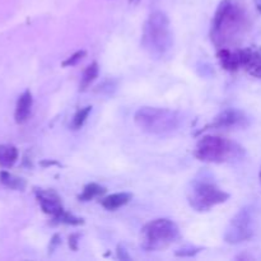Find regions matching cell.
I'll list each match as a JSON object with an SVG mask.
<instances>
[{"label": "cell", "mask_w": 261, "mask_h": 261, "mask_svg": "<svg viewBox=\"0 0 261 261\" xmlns=\"http://www.w3.org/2000/svg\"><path fill=\"white\" fill-rule=\"evenodd\" d=\"M250 25L249 10L241 0H222L212 20V41L219 48L228 47L246 35Z\"/></svg>", "instance_id": "6da1fadb"}, {"label": "cell", "mask_w": 261, "mask_h": 261, "mask_svg": "<svg viewBox=\"0 0 261 261\" xmlns=\"http://www.w3.org/2000/svg\"><path fill=\"white\" fill-rule=\"evenodd\" d=\"M142 45L155 58H162L172 48L173 37L170 19L163 12H153L143 25Z\"/></svg>", "instance_id": "7a4b0ae2"}, {"label": "cell", "mask_w": 261, "mask_h": 261, "mask_svg": "<svg viewBox=\"0 0 261 261\" xmlns=\"http://www.w3.org/2000/svg\"><path fill=\"white\" fill-rule=\"evenodd\" d=\"M134 122L140 130L148 134L163 135L178 129L181 116L175 110L144 106L135 112Z\"/></svg>", "instance_id": "3957f363"}, {"label": "cell", "mask_w": 261, "mask_h": 261, "mask_svg": "<svg viewBox=\"0 0 261 261\" xmlns=\"http://www.w3.org/2000/svg\"><path fill=\"white\" fill-rule=\"evenodd\" d=\"M194 155L203 162L226 163L240 160L244 155V149L226 138L205 135L196 144Z\"/></svg>", "instance_id": "277c9868"}, {"label": "cell", "mask_w": 261, "mask_h": 261, "mask_svg": "<svg viewBox=\"0 0 261 261\" xmlns=\"http://www.w3.org/2000/svg\"><path fill=\"white\" fill-rule=\"evenodd\" d=\"M180 237L177 224L167 218L150 221L142 229V247L148 251L167 249Z\"/></svg>", "instance_id": "5b68a950"}, {"label": "cell", "mask_w": 261, "mask_h": 261, "mask_svg": "<svg viewBox=\"0 0 261 261\" xmlns=\"http://www.w3.org/2000/svg\"><path fill=\"white\" fill-rule=\"evenodd\" d=\"M229 195L208 180H194L188 190L189 204L196 212H209L218 204L228 200Z\"/></svg>", "instance_id": "8992f818"}, {"label": "cell", "mask_w": 261, "mask_h": 261, "mask_svg": "<svg viewBox=\"0 0 261 261\" xmlns=\"http://www.w3.org/2000/svg\"><path fill=\"white\" fill-rule=\"evenodd\" d=\"M254 234V217L250 208H244L232 218L224 232V241L228 244H241Z\"/></svg>", "instance_id": "52a82bcc"}, {"label": "cell", "mask_w": 261, "mask_h": 261, "mask_svg": "<svg viewBox=\"0 0 261 261\" xmlns=\"http://www.w3.org/2000/svg\"><path fill=\"white\" fill-rule=\"evenodd\" d=\"M36 196H37V200L40 203L43 213L53 217L54 222L64 213L63 203H61L60 196H59V194L56 191L37 190L36 191Z\"/></svg>", "instance_id": "ba28073f"}, {"label": "cell", "mask_w": 261, "mask_h": 261, "mask_svg": "<svg viewBox=\"0 0 261 261\" xmlns=\"http://www.w3.org/2000/svg\"><path fill=\"white\" fill-rule=\"evenodd\" d=\"M240 66L244 68L250 75L261 79V47H254L239 50Z\"/></svg>", "instance_id": "9c48e42d"}, {"label": "cell", "mask_w": 261, "mask_h": 261, "mask_svg": "<svg viewBox=\"0 0 261 261\" xmlns=\"http://www.w3.org/2000/svg\"><path fill=\"white\" fill-rule=\"evenodd\" d=\"M249 119L242 111L236 109H227L222 111L212 122V127H246Z\"/></svg>", "instance_id": "30bf717a"}, {"label": "cell", "mask_w": 261, "mask_h": 261, "mask_svg": "<svg viewBox=\"0 0 261 261\" xmlns=\"http://www.w3.org/2000/svg\"><path fill=\"white\" fill-rule=\"evenodd\" d=\"M32 103H33V98H32V93L30 91H25L24 93H22L18 98L17 102V107H15V121L18 124H23L28 120L31 115V109H32Z\"/></svg>", "instance_id": "8fae6325"}, {"label": "cell", "mask_w": 261, "mask_h": 261, "mask_svg": "<svg viewBox=\"0 0 261 261\" xmlns=\"http://www.w3.org/2000/svg\"><path fill=\"white\" fill-rule=\"evenodd\" d=\"M218 59L221 61V65L223 66L226 70L229 71H236L240 69V55L239 50L232 51L228 47H222L218 51Z\"/></svg>", "instance_id": "7c38bea8"}, {"label": "cell", "mask_w": 261, "mask_h": 261, "mask_svg": "<svg viewBox=\"0 0 261 261\" xmlns=\"http://www.w3.org/2000/svg\"><path fill=\"white\" fill-rule=\"evenodd\" d=\"M133 195L129 193H117L112 194V195L106 196L101 200V205L103 206L106 211H116V209L121 208V206L126 205L130 200H132Z\"/></svg>", "instance_id": "4fadbf2b"}, {"label": "cell", "mask_w": 261, "mask_h": 261, "mask_svg": "<svg viewBox=\"0 0 261 261\" xmlns=\"http://www.w3.org/2000/svg\"><path fill=\"white\" fill-rule=\"evenodd\" d=\"M18 160V150L13 145H0V166L10 167Z\"/></svg>", "instance_id": "5bb4252c"}, {"label": "cell", "mask_w": 261, "mask_h": 261, "mask_svg": "<svg viewBox=\"0 0 261 261\" xmlns=\"http://www.w3.org/2000/svg\"><path fill=\"white\" fill-rule=\"evenodd\" d=\"M106 193V188L98 185V184H88L86 188L83 189V193L78 196V199L81 201H89L94 198H98V196H102Z\"/></svg>", "instance_id": "9a60e30c"}, {"label": "cell", "mask_w": 261, "mask_h": 261, "mask_svg": "<svg viewBox=\"0 0 261 261\" xmlns=\"http://www.w3.org/2000/svg\"><path fill=\"white\" fill-rule=\"evenodd\" d=\"M98 71L99 69L97 63H92L87 66L81 79V86H79L81 87V91H86V89L96 81V78L98 76Z\"/></svg>", "instance_id": "2e32d148"}, {"label": "cell", "mask_w": 261, "mask_h": 261, "mask_svg": "<svg viewBox=\"0 0 261 261\" xmlns=\"http://www.w3.org/2000/svg\"><path fill=\"white\" fill-rule=\"evenodd\" d=\"M0 181L13 190H23L25 188V181L23 178L12 175L9 172H5V171L0 172Z\"/></svg>", "instance_id": "e0dca14e"}, {"label": "cell", "mask_w": 261, "mask_h": 261, "mask_svg": "<svg viewBox=\"0 0 261 261\" xmlns=\"http://www.w3.org/2000/svg\"><path fill=\"white\" fill-rule=\"evenodd\" d=\"M91 111H92V107L91 106H87V107H83V109L78 110V111H76V114L74 115V119H73V124H71V127H73L74 130L81 129V127L84 125V122L87 121V119H88V116H89V114H91Z\"/></svg>", "instance_id": "ac0fdd59"}, {"label": "cell", "mask_w": 261, "mask_h": 261, "mask_svg": "<svg viewBox=\"0 0 261 261\" xmlns=\"http://www.w3.org/2000/svg\"><path fill=\"white\" fill-rule=\"evenodd\" d=\"M55 223H64V224H70V226H81L83 224V219L78 218V217L73 216V214L68 213V212L64 211V213L59 217L55 221Z\"/></svg>", "instance_id": "d6986e66"}, {"label": "cell", "mask_w": 261, "mask_h": 261, "mask_svg": "<svg viewBox=\"0 0 261 261\" xmlns=\"http://www.w3.org/2000/svg\"><path fill=\"white\" fill-rule=\"evenodd\" d=\"M84 55H86V51H84V50L76 51V53L73 54V55H71L70 58H68L65 61H63V66H73V65H75V64L78 63V61H81L82 59L84 58Z\"/></svg>", "instance_id": "ffe728a7"}, {"label": "cell", "mask_w": 261, "mask_h": 261, "mask_svg": "<svg viewBox=\"0 0 261 261\" xmlns=\"http://www.w3.org/2000/svg\"><path fill=\"white\" fill-rule=\"evenodd\" d=\"M117 256H119L121 260H129L130 259L129 255L126 254V250H125L122 246L117 247Z\"/></svg>", "instance_id": "44dd1931"}, {"label": "cell", "mask_w": 261, "mask_h": 261, "mask_svg": "<svg viewBox=\"0 0 261 261\" xmlns=\"http://www.w3.org/2000/svg\"><path fill=\"white\" fill-rule=\"evenodd\" d=\"M76 239H78V234H73V236L69 237V245H70V247L73 250H76L78 249V246H76Z\"/></svg>", "instance_id": "7402d4cb"}, {"label": "cell", "mask_w": 261, "mask_h": 261, "mask_svg": "<svg viewBox=\"0 0 261 261\" xmlns=\"http://www.w3.org/2000/svg\"><path fill=\"white\" fill-rule=\"evenodd\" d=\"M255 5H256L257 12H259L261 14V0H255Z\"/></svg>", "instance_id": "603a6c76"}, {"label": "cell", "mask_w": 261, "mask_h": 261, "mask_svg": "<svg viewBox=\"0 0 261 261\" xmlns=\"http://www.w3.org/2000/svg\"><path fill=\"white\" fill-rule=\"evenodd\" d=\"M259 177H260V182H261V168H260V173H259Z\"/></svg>", "instance_id": "cb8c5ba5"}]
</instances>
